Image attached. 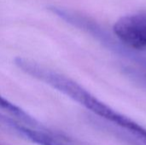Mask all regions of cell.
I'll list each match as a JSON object with an SVG mask.
<instances>
[{
    "mask_svg": "<svg viewBox=\"0 0 146 145\" xmlns=\"http://www.w3.org/2000/svg\"><path fill=\"white\" fill-rule=\"evenodd\" d=\"M117 39L130 50L146 51V13L120 18L114 26Z\"/></svg>",
    "mask_w": 146,
    "mask_h": 145,
    "instance_id": "1",
    "label": "cell"
},
{
    "mask_svg": "<svg viewBox=\"0 0 146 145\" xmlns=\"http://www.w3.org/2000/svg\"><path fill=\"white\" fill-rule=\"evenodd\" d=\"M0 109L6 111L8 114H9L13 117L16 118L17 120L21 121V122L30 126L37 127V128L44 127L42 125H39L34 118H33L28 114H27L23 109L17 107L16 105H15L14 103H12L6 98L3 97L1 95H0Z\"/></svg>",
    "mask_w": 146,
    "mask_h": 145,
    "instance_id": "2",
    "label": "cell"
}]
</instances>
